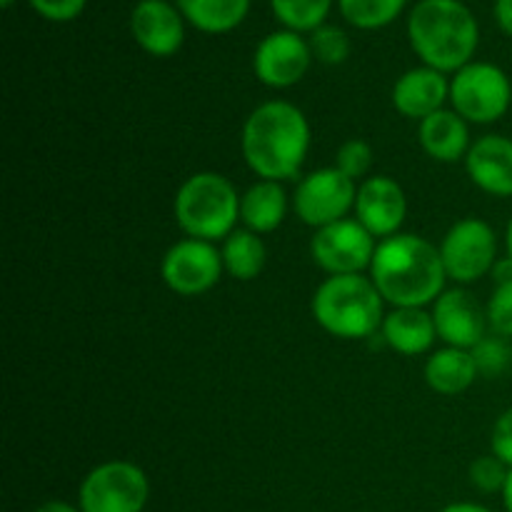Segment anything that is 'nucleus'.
Instances as JSON below:
<instances>
[{
	"label": "nucleus",
	"instance_id": "31",
	"mask_svg": "<svg viewBox=\"0 0 512 512\" xmlns=\"http://www.w3.org/2000/svg\"><path fill=\"white\" fill-rule=\"evenodd\" d=\"M490 453L512 468V408L498 415L490 433Z\"/></svg>",
	"mask_w": 512,
	"mask_h": 512
},
{
	"label": "nucleus",
	"instance_id": "4",
	"mask_svg": "<svg viewBox=\"0 0 512 512\" xmlns=\"http://www.w3.org/2000/svg\"><path fill=\"white\" fill-rule=\"evenodd\" d=\"M313 318L343 340L373 338L385 320V300L370 275H328L313 293Z\"/></svg>",
	"mask_w": 512,
	"mask_h": 512
},
{
	"label": "nucleus",
	"instance_id": "9",
	"mask_svg": "<svg viewBox=\"0 0 512 512\" xmlns=\"http://www.w3.org/2000/svg\"><path fill=\"white\" fill-rule=\"evenodd\" d=\"M358 183L340 173L335 165L313 170L298 183L293 195V210L305 225L320 230L348 218L355 208Z\"/></svg>",
	"mask_w": 512,
	"mask_h": 512
},
{
	"label": "nucleus",
	"instance_id": "1",
	"mask_svg": "<svg viewBox=\"0 0 512 512\" xmlns=\"http://www.w3.org/2000/svg\"><path fill=\"white\" fill-rule=\"evenodd\" d=\"M310 123L298 105L268 100L245 118L240 150L260 180H293L310 153Z\"/></svg>",
	"mask_w": 512,
	"mask_h": 512
},
{
	"label": "nucleus",
	"instance_id": "25",
	"mask_svg": "<svg viewBox=\"0 0 512 512\" xmlns=\"http://www.w3.org/2000/svg\"><path fill=\"white\" fill-rule=\"evenodd\" d=\"M408 0H340V13L350 25L378 30L393 23Z\"/></svg>",
	"mask_w": 512,
	"mask_h": 512
},
{
	"label": "nucleus",
	"instance_id": "24",
	"mask_svg": "<svg viewBox=\"0 0 512 512\" xmlns=\"http://www.w3.org/2000/svg\"><path fill=\"white\" fill-rule=\"evenodd\" d=\"M333 0H270L275 18L295 33H313L330 13Z\"/></svg>",
	"mask_w": 512,
	"mask_h": 512
},
{
	"label": "nucleus",
	"instance_id": "7",
	"mask_svg": "<svg viewBox=\"0 0 512 512\" xmlns=\"http://www.w3.org/2000/svg\"><path fill=\"white\" fill-rule=\"evenodd\" d=\"M512 83L493 63H468L450 80V105L468 123H498L510 110Z\"/></svg>",
	"mask_w": 512,
	"mask_h": 512
},
{
	"label": "nucleus",
	"instance_id": "8",
	"mask_svg": "<svg viewBox=\"0 0 512 512\" xmlns=\"http://www.w3.org/2000/svg\"><path fill=\"white\" fill-rule=\"evenodd\" d=\"M440 258L448 280L470 285L493 273L498 263V235L480 218H463L450 225L440 243Z\"/></svg>",
	"mask_w": 512,
	"mask_h": 512
},
{
	"label": "nucleus",
	"instance_id": "10",
	"mask_svg": "<svg viewBox=\"0 0 512 512\" xmlns=\"http://www.w3.org/2000/svg\"><path fill=\"white\" fill-rule=\"evenodd\" d=\"M378 243L355 218H343L315 230L310 258L328 275H358L370 270Z\"/></svg>",
	"mask_w": 512,
	"mask_h": 512
},
{
	"label": "nucleus",
	"instance_id": "14",
	"mask_svg": "<svg viewBox=\"0 0 512 512\" xmlns=\"http://www.w3.org/2000/svg\"><path fill=\"white\" fill-rule=\"evenodd\" d=\"M433 320L438 338L448 348L473 350L488 335V313L465 288L445 290L433 303Z\"/></svg>",
	"mask_w": 512,
	"mask_h": 512
},
{
	"label": "nucleus",
	"instance_id": "29",
	"mask_svg": "<svg viewBox=\"0 0 512 512\" xmlns=\"http://www.w3.org/2000/svg\"><path fill=\"white\" fill-rule=\"evenodd\" d=\"M510 468L500 458L490 455H480L470 463V483L480 490V493H503L505 483H508Z\"/></svg>",
	"mask_w": 512,
	"mask_h": 512
},
{
	"label": "nucleus",
	"instance_id": "36",
	"mask_svg": "<svg viewBox=\"0 0 512 512\" xmlns=\"http://www.w3.org/2000/svg\"><path fill=\"white\" fill-rule=\"evenodd\" d=\"M503 503H505V510L512 512V468L508 475V483H505V488H503Z\"/></svg>",
	"mask_w": 512,
	"mask_h": 512
},
{
	"label": "nucleus",
	"instance_id": "37",
	"mask_svg": "<svg viewBox=\"0 0 512 512\" xmlns=\"http://www.w3.org/2000/svg\"><path fill=\"white\" fill-rule=\"evenodd\" d=\"M505 250H508V258L512 263V218H510L508 228H505Z\"/></svg>",
	"mask_w": 512,
	"mask_h": 512
},
{
	"label": "nucleus",
	"instance_id": "12",
	"mask_svg": "<svg viewBox=\"0 0 512 512\" xmlns=\"http://www.w3.org/2000/svg\"><path fill=\"white\" fill-rule=\"evenodd\" d=\"M313 63L310 43L295 30H275L265 35L253 55L255 78L275 90L298 85Z\"/></svg>",
	"mask_w": 512,
	"mask_h": 512
},
{
	"label": "nucleus",
	"instance_id": "16",
	"mask_svg": "<svg viewBox=\"0 0 512 512\" xmlns=\"http://www.w3.org/2000/svg\"><path fill=\"white\" fill-rule=\"evenodd\" d=\"M465 170L475 188L495 198H512V138L483 135L470 145Z\"/></svg>",
	"mask_w": 512,
	"mask_h": 512
},
{
	"label": "nucleus",
	"instance_id": "26",
	"mask_svg": "<svg viewBox=\"0 0 512 512\" xmlns=\"http://www.w3.org/2000/svg\"><path fill=\"white\" fill-rule=\"evenodd\" d=\"M470 353L478 365V373L485 378H498L505 370H512V348L508 345V338L488 333Z\"/></svg>",
	"mask_w": 512,
	"mask_h": 512
},
{
	"label": "nucleus",
	"instance_id": "35",
	"mask_svg": "<svg viewBox=\"0 0 512 512\" xmlns=\"http://www.w3.org/2000/svg\"><path fill=\"white\" fill-rule=\"evenodd\" d=\"M440 512H493V510L483 508V505H478V503H453Z\"/></svg>",
	"mask_w": 512,
	"mask_h": 512
},
{
	"label": "nucleus",
	"instance_id": "38",
	"mask_svg": "<svg viewBox=\"0 0 512 512\" xmlns=\"http://www.w3.org/2000/svg\"><path fill=\"white\" fill-rule=\"evenodd\" d=\"M0 5H3V8H10V5H13V0H0Z\"/></svg>",
	"mask_w": 512,
	"mask_h": 512
},
{
	"label": "nucleus",
	"instance_id": "23",
	"mask_svg": "<svg viewBox=\"0 0 512 512\" xmlns=\"http://www.w3.org/2000/svg\"><path fill=\"white\" fill-rule=\"evenodd\" d=\"M223 268L230 278L235 280H255L265 268L268 260V248L263 238L248 228H235L228 238L223 240Z\"/></svg>",
	"mask_w": 512,
	"mask_h": 512
},
{
	"label": "nucleus",
	"instance_id": "6",
	"mask_svg": "<svg viewBox=\"0 0 512 512\" xmlns=\"http://www.w3.org/2000/svg\"><path fill=\"white\" fill-rule=\"evenodd\" d=\"M150 498L148 475L130 460H108L90 470L80 483L83 512H143Z\"/></svg>",
	"mask_w": 512,
	"mask_h": 512
},
{
	"label": "nucleus",
	"instance_id": "13",
	"mask_svg": "<svg viewBox=\"0 0 512 512\" xmlns=\"http://www.w3.org/2000/svg\"><path fill=\"white\" fill-rule=\"evenodd\" d=\"M355 220L375 240L393 238L408 215V198L398 180L390 175H370L358 185L355 195Z\"/></svg>",
	"mask_w": 512,
	"mask_h": 512
},
{
	"label": "nucleus",
	"instance_id": "32",
	"mask_svg": "<svg viewBox=\"0 0 512 512\" xmlns=\"http://www.w3.org/2000/svg\"><path fill=\"white\" fill-rule=\"evenodd\" d=\"M85 3L88 0H30L35 13H40L48 20H55V23H68V20L78 18L83 13Z\"/></svg>",
	"mask_w": 512,
	"mask_h": 512
},
{
	"label": "nucleus",
	"instance_id": "20",
	"mask_svg": "<svg viewBox=\"0 0 512 512\" xmlns=\"http://www.w3.org/2000/svg\"><path fill=\"white\" fill-rule=\"evenodd\" d=\"M288 215V193L275 180H258L240 195V223L253 233H273Z\"/></svg>",
	"mask_w": 512,
	"mask_h": 512
},
{
	"label": "nucleus",
	"instance_id": "11",
	"mask_svg": "<svg viewBox=\"0 0 512 512\" xmlns=\"http://www.w3.org/2000/svg\"><path fill=\"white\" fill-rule=\"evenodd\" d=\"M223 273V255L208 240H178L175 245H170L160 263L163 283L183 298H195V295L213 290Z\"/></svg>",
	"mask_w": 512,
	"mask_h": 512
},
{
	"label": "nucleus",
	"instance_id": "22",
	"mask_svg": "<svg viewBox=\"0 0 512 512\" xmlns=\"http://www.w3.org/2000/svg\"><path fill=\"white\" fill-rule=\"evenodd\" d=\"M178 10L203 33H230L245 20L250 0H178Z\"/></svg>",
	"mask_w": 512,
	"mask_h": 512
},
{
	"label": "nucleus",
	"instance_id": "2",
	"mask_svg": "<svg viewBox=\"0 0 512 512\" xmlns=\"http://www.w3.org/2000/svg\"><path fill=\"white\" fill-rule=\"evenodd\" d=\"M370 280L393 308H425L445 293L440 248L413 233L380 240L370 263Z\"/></svg>",
	"mask_w": 512,
	"mask_h": 512
},
{
	"label": "nucleus",
	"instance_id": "17",
	"mask_svg": "<svg viewBox=\"0 0 512 512\" xmlns=\"http://www.w3.org/2000/svg\"><path fill=\"white\" fill-rule=\"evenodd\" d=\"M393 108L400 115L413 120H425L428 115L443 110L445 100H450V83L445 73L428 68H413L400 75L393 85Z\"/></svg>",
	"mask_w": 512,
	"mask_h": 512
},
{
	"label": "nucleus",
	"instance_id": "15",
	"mask_svg": "<svg viewBox=\"0 0 512 512\" xmlns=\"http://www.w3.org/2000/svg\"><path fill=\"white\" fill-rule=\"evenodd\" d=\"M130 33L145 53L170 58L185 40V18L165 0H140L130 13Z\"/></svg>",
	"mask_w": 512,
	"mask_h": 512
},
{
	"label": "nucleus",
	"instance_id": "5",
	"mask_svg": "<svg viewBox=\"0 0 512 512\" xmlns=\"http://www.w3.org/2000/svg\"><path fill=\"white\" fill-rule=\"evenodd\" d=\"M175 223L188 238L225 240L240 220V195L225 175L200 170L178 188L173 200Z\"/></svg>",
	"mask_w": 512,
	"mask_h": 512
},
{
	"label": "nucleus",
	"instance_id": "39",
	"mask_svg": "<svg viewBox=\"0 0 512 512\" xmlns=\"http://www.w3.org/2000/svg\"><path fill=\"white\" fill-rule=\"evenodd\" d=\"M510 373H512V370H510Z\"/></svg>",
	"mask_w": 512,
	"mask_h": 512
},
{
	"label": "nucleus",
	"instance_id": "30",
	"mask_svg": "<svg viewBox=\"0 0 512 512\" xmlns=\"http://www.w3.org/2000/svg\"><path fill=\"white\" fill-rule=\"evenodd\" d=\"M488 328L500 338H512V280L493 288L488 300Z\"/></svg>",
	"mask_w": 512,
	"mask_h": 512
},
{
	"label": "nucleus",
	"instance_id": "33",
	"mask_svg": "<svg viewBox=\"0 0 512 512\" xmlns=\"http://www.w3.org/2000/svg\"><path fill=\"white\" fill-rule=\"evenodd\" d=\"M495 20L512 38V0H495Z\"/></svg>",
	"mask_w": 512,
	"mask_h": 512
},
{
	"label": "nucleus",
	"instance_id": "18",
	"mask_svg": "<svg viewBox=\"0 0 512 512\" xmlns=\"http://www.w3.org/2000/svg\"><path fill=\"white\" fill-rule=\"evenodd\" d=\"M420 145L425 153L438 163H458L465 160L470 150V130L468 120L460 118L455 110H438V113L428 115L420 120L418 128Z\"/></svg>",
	"mask_w": 512,
	"mask_h": 512
},
{
	"label": "nucleus",
	"instance_id": "21",
	"mask_svg": "<svg viewBox=\"0 0 512 512\" xmlns=\"http://www.w3.org/2000/svg\"><path fill=\"white\" fill-rule=\"evenodd\" d=\"M478 365L470 350L440 348L425 363V383L440 395H460L478 378Z\"/></svg>",
	"mask_w": 512,
	"mask_h": 512
},
{
	"label": "nucleus",
	"instance_id": "27",
	"mask_svg": "<svg viewBox=\"0 0 512 512\" xmlns=\"http://www.w3.org/2000/svg\"><path fill=\"white\" fill-rule=\"evenodd\" d=\"M310 50H313V58H318L320 63L340 65L350 55V38L345 35V30L335 28V25H320L318 30H313Z\"/></svg>",
	"mask_w": 512,
	"mask_h": 512
},
{
	"label": "nucleus",
	"instance_id": "3",
	"mask_svg": "<svg viewBox=\"0 0 512 512\" xmlns=\"http://www.w3.org/2000/svg\"><path fill=\"white\" fill-rule=\"evenodd\" d=\"M408 38L428 68L458 73L473 63L480 30L460 0H420L408 18Z\"/></svg>",
	"mask_w": 512,
	"mask_h": 512
},
{
	"label": "nucleus",
	"instance_id": "19",
	"mask_svg": "<svg viewBox=\"0 0 512 512\" xmlns=\"http://www.w3.org/2000/svg\"><path fill=\"white\" fill-rule=\"evenodd\" d=\"M385 343L400 355H423L433 348L438 330L433 313L425 308H393L380 328Z\"/></svg>",
	"mask_w": 512,
	"mask_h": 512
},
{
	"label": "nucleus",
	"instance_id": "28",
	"mask_svg": "<svg viewBox=\"0 0 512 512\" xmlns=\"http://www.w3.org/2000/svg\"><path fill=\"white\" fill-rule=\"evenodd\" d=\"M370 165H373V148L363 138L345 140L335 153V168L355 183L370 173Z\"/></svg>",
	"mask_w": 512,
	"mask_h": 512
},
{
	"label": "nucleus",
	"instance_id": "34",
	"mask_svg": "<svg viewBox=\"0 0 512 512\" xmlns=\"http://www.w3.org/2000/svg\"><path fill=\"white\" fill-rule=\"evenodd\" d=\"M33 512H83V510L75 508V505H70V503H63V500H48V503H43Z\"/></svg>",
	"mask_w": 512,
	"mask_h": 512
}]
</instances>
